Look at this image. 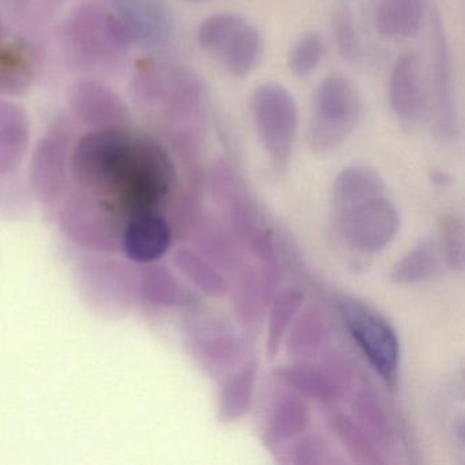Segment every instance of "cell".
<instances>
[{"label":"cell","instance_id":"obj_1","mask_svg":"<svg viewBox=\"0 0 465 465\" xmlns=\"http://www.w3.org/2000/svg\"><path fill=\"white\" fill-rule=\"evenodd\" d=\"M73 173L97 205L127 223L157 209L170 197L176 173L164 146L124 127L94 130L73 152ZM124 231V230H122Z\"/></svg>","mask_w":465,"mask_h":465},{"label":"cell","instance_id":"obj_2","mask_svg":"<svg viewBox=\"0 0 465 465\" xmlns=\"http://www.w3.org/2000/svg\"><path fill=\"white\" fill-rule=\"evenodd\" d=\"M135 97L143 107L162 114L182 143L195 145L206 126L208 99L194 73L178 64L146 67L135 77Z\"/></svg>","mask_w":465,"mask_h":465},{"label":"cell","instance_id":"obj_3","mask_svg":"<svg viewBox=\"0 0 465 465\" xmlns=\"http://www.w3.org/2000/svg\"><path fill=\"white\" fill-rule=\"evenodd\" d=\"M64 37L67 58L80 70L110 66L134 45L121 18L96 5H84L75 10L66 23Z\"/></svg>","mask_w":465,"mask_h":465},{"label":"cell","instance_id":"obj_4","mask_svg":"<svg viewBox=\"0 0 465 465\" xmlns=\"http://www.w3.org/2000/svg\"><path fill=\"white\" fill-rule=\"evenodd\" d=\"M361 115L358 91L342 75L326 77L318 85L310 114V146L318 153H331L352 134Z\"/></svg>","mask_w":465,"mask_h":465},{"label":"cell","instance_id":"obj_5","mask_svg":"<svg viewBox=\"0 0 465 465\" xmlns=\"http://www.w3.org/2000/svg\"><path fill=\"white\" fill-rule=\"evenodd\" d=\"M197 42L233 77H246L254 72L265 50L257 26L233 13H220L206 18L198 29Z\"/></svg>","mask_w":465,"mask_h":465},{"label":"cell","instance_id":"obj_6","mask_svg":"<svg viewBox=\"0 0 465 465\" xmlns=\"http://www.w3.org/2000/svg\"><path fill=\"white\" fill-rule=\"evenodd\" d=\"M252 124L261 143L274 164L282 167L292 153L299 127L298 105L292 94L280 85L258 86L250 103Z\"/></svg>","mask_w":465,"mask_h":465},{"label":"cell","instance_id":"obj_7","mask_svg":"<svg viewBox=\"0 0 465 465\" xmlns=\"http://www.w3.org/2000/svg\"><path fill=\"white\" fill-rule=\"evenodd\" d=\"M342 320L353 341L369 359L372 369L388 383L399 371V340L391 326L377 312L359 302H344Z\"/></svg>","mask_w":465,"mask_h":465},{"label":"cell","instance_id":"obj_8","mask_svg":"<svg viewBox=\"0 0 465 465\" xmlns=\"http://www.w3.org/2000/svg\"><path fill=\"white\" fill-rule=\"evenodd\" d=\"M431 94L435 127L442 140H453L459 133L453 58L445 25L437 12L431 15Z\"/></svg>","mask_w":465,"mask_h":465},{"label":"cell","instance_id":"obj_9","mask_svg":"<svg viewBox=\"0 0 465 465\" xmlns=\"http://www.w3.org/2000/svg\"><path fill=\"white\" fill-rule=\"evenodd\" d=\"M389 103L396 118L405 126H418L426 119L430 104L418 54H404L393 64Z\"/></svg>","mask_w":465,"mask_h":465},{"label":"cell","instance_id":"obj_10","mask_svg":"<svg viewBox=\"0 0 465 465\" xmlns=\"http://www.w3.org/2000/svg\"><path fill=\"white\" fill-rule=\"evenodd\" d=\"M70 107L78 119L94 130L124 127L130 115L121 97L97 81H80L69 94Z\"/></svg>","mask_w":465,"mask_h":465},{"label":"cell","instance_id":"obj_11","mask_svg":"<svg viewBox=\"0 0 465 465\" xmlns=\"http://www.w3.org/2000/svg\"><path fill=\"white\" fill-rule=\"evenodd\" d=\"M113 5L134 43L157 47L170 36V15L162 0H113Z\"/></svg>","mask_w":465,"mask_h":465},{"label":"cell","instance_id":"obj_12","mask_svg":"<svg viewBox=\"0 0 465 465\" xmlns=\"http://www.w3.org/2000/svg\"><path fill=\"white\" fill-rule=\"evenodd\" d=\"M122 249L129 260L154 262L170 249L173 232L160 214H146L127 223L122 231Z\"/></svg>","mask_w":465,"mask_h":465},{"label":"cell","instance_id":"obj_13","mask_svg":"<svg viewBox=\"0 0 465 465\" xmlns=\"http://www.w3.org/2000/svg\"><path fill=\"white\" fill-rule=\"evenodd\" d=\"M426 12V0H377L374 23L385 39H410L420 31Z\"/></svg>","mask_w":465,"mask_h":465},{"label":"cell","instance_id":"obj_14","mask_svg":"<svg viewBox=\"0 0 465 465\" xmlns=\"http://www.w3.org/2000/svg\"><path fill=\"white\" fill-rule=\"evenodd\" d=\"M29 121L23 108L0 100V152L23 151L28 143Z\"/></svg>","mask_w":465,"mask_h":465},{"label":"cell","instance_id":"obj_15","mask_svg":"<svg viewBox=\"0 0 465 465\" xmlns=\"http://www.w3.org/2000/svg\"><path fill=\"white\" fill-rule=\"evenodd\" d=\"M28 62L17 51H0V94H23L31 86Z\"/></svg>","mask_w":465,"mask_h":465},{"label":"cell","instance_id":"obj_16","mask_svg":"<svg viewBox=\"0 0 465 465\" xmlns=\"http://www.w3.org/2000/svg\"><path fill=\"white\" fill-rule=\"evenodd\" d=\"M325 54V43L321 35H303L290 53V70L295 77L304 78L317 70Z\"/></svg>","mask_w":465,"mask_h":465},{"label":"cell","instance_id":"obj_17","mask_svg":"<svg viewBox=\"0 0 465 465\" xmlns=\"http://www.w3.org/2000/svg\"><path fill=\"white\" fill-rule=\"evenodd\" d=\"M333 32L341 55L353 64H361L364 59V45L350 7H341L334 13Z\"/></svg>","mask_w":465,"mask_h":465},{"label":"cell","instance_id":"obj_18","mask_svg":"<svg viewBox=\"0 0 465 465\" xmlns=\"http://www.w3.org/2000/svg\"><path fill=\"white\" fill-rule=\"evenodd\" d=\"M2 32H4V26H2V21H0V36H2Z\"/></svg>","mask_w":465,"mask_h":465},{"label":"cell","instance_id":"obj_19","mask_svg":"<svg viewBox=\"0 0 465 465\" xmlns=\"http://www.w3.org/2000/svg\"><path fill=\"white\" fill-rule=\"evenodd\" d=\"M190 2H203V0H190Z\"/></svg>","mask_w":465,"mask_h":465}]
</instances>
